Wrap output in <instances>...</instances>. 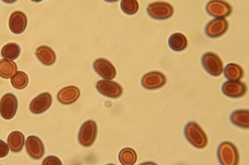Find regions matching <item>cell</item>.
Wrapping results in <instances>:
<instances>
[{"label":"cell","instance_id":"cell-1","mask_svg":"<svg viewBox=\"0 0 249 165\" xmlns=\"http://www.w3.org/2000/svg\"><path fill=\"white\" fill-rule=\"evenodd\" d=\"M184 135L191 144L198 149L205 148L208 142L206 134L196 122L191 121L184 127Z\"/></svg>","mask_w":249,"mask_h":165},{"label":"cell","instance_id":"cell-2","mask_svg":"<svg viewBox=\"0 0 249 165\" xmlns=\"http://www.w3.org/2000/svg\"><path fill=\"white\" fill-rule=\"evenodd\" d=\"M217 155L222 165H237L239 162V154L237 147L231 142L224 141L218 147Z\"/></svg>","mask_w":249,"mask_h":165},{"label":"cell","instance_id":"cell-3","mask_svg":"<svg viewBox=\"0 0 249 165\" xmlns=\"http://www.w3.org/2000/svg\"><path fill=\"white\" fill-rule=\"evenodd\" d=\"M147 12L154 19L164 20L173 15L174 9L171 3L159 1L150 3L147 8Z\"/></svg>","mask_w":249,"mask_h":165},{"label":"cell","instance_id":"cell-4","mask_svg":"<svg viewBox=\"0 0 249 165\" xmlns=\"http://www.w3.org/2000/svg\"><path fill=\"white\" fill-rule=\"evenodd\" d=\"M203 68L211 75H220L223 72V63L220 57L212 52H206L201 59Z\"/></svg>","mask_w":249,"mask_h":165},{"label":"cell","instance_id":"cell-5","mask_svg":"<svg viewBox=\"0 0 249 165\" xmlns=\"http://www.w3.org/2000/svg\"><path fill=\"white\" fill-rule=\"evenodd\" d=\"M97 133L96 122L92 120L86 121L81 126L78 134V140L84 147H89L95 140Z\"/></svg>","mask_w":249,"mask_h":165},{"label":"cell","instance_id":"cell-6","mask_svg":"<svg viewBox=\"0 0 249 165\" xmlns=\"http://www.w3.org/2000/svg\"><path fill=\"white\" fill-rule=\"evenodd\" d=\"M206 10L208 14L217 18H224L231 15L232 7L225 0H211L207 4Z\"/></svg>","mask_w":249,"mask_h":165},{"label":"cell","instance_id":"cell-7","mask_svg":"<svg viewBox=\"0 0 249 165\" xmlns=\"http://www.w3.org/2000/svg\"><path fill=\"white\" fill-rule=\"evenodd\" d=\"M18 102L15 95L11 93L4 94L0 101V114L5 120L13 118L17 112Z\"/></svg>","mask_w":249,"mask_h":165},{"label":"cell","instance_id":"cell-8","mask_svg":"<svg viewBox=\"0 0 249 165\" xmlns=\"http://www.w3.org/2000/svg\"><path fill=\"white\" fill-rule=\"evenodd\" d=\"M96 87L101 94L110 98H118L123 93V89L121 86L113 81L99 80L97 82Z\"/></svg>","mask_w":249,"mask_h":165},{"label":"cell","instance_id":"cell-9","mask_svg":"<svg viewBox=\"0 0 249 165\" xmlns=\"http://www.w3.org/2000/svg\"><path fill=\"white\" fill-rule=\"evenodd\" d=\"M229 22L224 18H216L212 19L207 24L205 31L206 34L211 38H217L225 34L229 29Z\"/></svg>","mask_w":249,"mask_h":165},{"label":"cell","instance_id":"cell-10","mask_svg":"<svg viewBox=\"0 0 249 165\" xmlns=\"http://www.w3.org/2000/svg\"><path fill=\"white\" fill-rule=\"evenodd\" d=\"M166 82L165 75L159 71H152L146 73L142 77V86L148 90H155L163 87Z\"/></svg>","mask_w":249,"mask_h":165},{"label":"cell","instance_id":"cell-11","mask_svg":"<svg viewBox=\"0 0 249 165\" xmlns=\"http://www.w3.org/2000/svg\"><path fill=\"white\" fill-rule=\"evenodd\" d=\"M222 91L228 97L239 98L246 94L247 87L244 82L239 80H228L223 84Z\"/></svg>","mask_w":249,"mask_h":165},{"label":"cell","instance_id":"cell-12","mask_svg":"<svg viewBox=\"0 0 249 165\" xmlns=\"http://www.w3.org/2000/svg\"><path fill=\"white\" fill-rule=\"evenodd\" d=\"M52 103L51 95L49 92H43L32 100L29 109L34 114H40L46 111L50 107Z\"/></svg>","mask_w":249,"mask_h":165},{"label":"cell","instance_id":"cell-13","mask_svg":"<svg viewBox=\"0 0 249 165\" xmlns=\"http://www.w3.org/2000/svg\"><path fill=\"white\" fill-rule=\"evenodd\" d=\"M94 70L103 78L107 80L113 79L116 75L114 65L107 60L99 58L93 63Z\"/></svg>","mask_w":249,"mask_h":165},{"label":"cell","instance_id":"cell-14","mask_svg":"<svg viewBox=\"0 0 249 165\" xmlns=\"http://www.w3.org/2000/svg\"><path fill=\"white\" fill-rule=\"evenodd\" d=\"M28 155L33 159H40L44 155V147L40 138L35 135L29 136L25 142Z\"/></svg>","mask_w":249,"mask_h":165},{"label":"cell","instance_id":"cell-15","mask_svg":"<svg viewBox=\"0 0 249 165\" xmlns=\"http://www.w3.org/2000/svg\"><path fill=\"white\" fill-rule=\"evenodd\" d=\"M27 19L25 14L20 11L14 12L9 19V27L10 30L15 34H20L25 30Z\"/></svg>","mask_w":249,"mask_h":165},{"label":"cell","instance_id":"cell-16","mask_svg":"<svg viewBox=\"0 0 249 165\" xmlns=\"http://www.w3.org/2000/svg\"><path fill=\"white\" fill-rule=\"evenodd\" d=\"M79 89L74 86H70L62 89L57 94V99L62 104L70 105L74 103L79 97Z\"/></svg>","mask_w":249,"mask_h":165},{"label":"cell","instance_id":"cell-17","mask_svg":"<svg viewBox=\"0 0 249 165\" xmlns=\"http://www.w3.org/2000/svg\"><path fill=\"white\" fill-rule=\"evenodd\" d=\"M36 56L40 61L46 65H51L54 63L56 56L53 50L46 45L38 47L36 52Z\"/></svg>","mask_w":249,"mask_h":165},{"label":"cell","instance_id":"cell-18","mask_svg":"<svg viewBox=\"0 0 249 165\" xmlns=\"http://www.w3.org/2000/svg\"><path fill=\"white\" fill-rule=\"evenodd\" d=\"M231 122L235 125L243 128L249 127V111L248 109H238L231 115Z\"/></svg>","mask_w":249,"mask_h":165},{"label":"cell","instance_id":"cell-19","mask_svg":"<svg viewBox=\"0 0 249 165\" xmlns=\"http://www.w3.org/2000/svg\"><path fill=\"white\" fill-rule=\"evenodd\" d=\"M169 47L175 51H181L188 46V40L183 34L176 32L170 35L168 39Z\"/></svg>","mask_w":249,"mask_h":165},{"label":"cell","instance_id":"cell-20","mask_svg":"<svg viewBox=\"0 0 249 165\" xmlns=\"http://www.w3.org/2000/svg\"><path fill=\"white\" fill-rule=\"evenodd\" d=\"M25 137L19 131H13L8 136L7 143L11 150L18 152L22 150L24 144Z\"/></svg>","mask_w":249,"mask_h":165},{"label":"cell","instance_id":"cell-21","mask_svg":"<svg viewBox=\"0 0 249 165\" xmlns=\"http://www.w3.org/2000/svg\"><path fill=\"white\" fill-rule=\"evenodd\" d=\"M225 77L229 80H239L244 76V72L242 67L238 64L230 63L224 68Z\"/></svg>","mask_w":249,"mask_h":165},{"label":"cell","instance_id":"cell-22","mask_svg":"<svg viewBox=\"0 0 249 165\" xmlns=\"http://www.w3.org/2000/svg\"><path fill=\"white\" fill-rule=\"evenodd\" d=\"M17 70L15 62L5 59L0 60V76L8 79L12 77Z\"/></svg>","mask_w":249,"mask_h":165},{"label":"cell","instance_id":"cell-23","mask_svg":"<svg viewBox=\"0 0 249 165\" xmlns=\"http://www.w3.org/2000/svg\"><path fill=\"white\" fill-rule=\"evenodd\" d=\"M119 159L123 165H133L137 161V155L133 149L125 148L120 151Z\"/></svg>","mask_w":249,"mask_h":165},{"label":"cell","instance_id":"cell-24","mask_svg":"<svg viewBox=\"0 0 249 165\" xmlns=\"http://www.w3.org/2000/svg\"><path fill=\"white\" fill-rule=\"evenodd\" d=\"M20 53V48L15 43H9L4 45L1 49V56L7 59H16Z\"/></svg>","mask_w":249,"mask_h":165},{"label":"cell","instance_id":"cell-25","mask_svg":"<svg viewBox=\"0 0 249 165\" xmlns=\"http://www.w3.org/2000/svg\"><path fill=\"white\" fill-rule=\"evenodd\" d=\"M28 77L22 71H17L11 78V83L13 87L18 90L25 88L28 84Z\"/></svg>","mask_w":249,"mask_h":165},{"label":"cell","instance_id":"cell-26","mask_svg":"<svg viewBox=\"0 0 249 165\" xmlns=\"http://www.w3.org/2000/svg\"><path fill=\"white\" fill-rule=\"evenodd\" d=\"M120 5L122 11L129 15L136 14L139 8L137 0H122Z\"/></svg>","mask_w":249,"mask_h":165},{"label":"cell","instance_id":"cell-27","mask_svg":"<svg viewBox=\"0 0 249 165\" xmlns=\"http://www.w3.org/2000/svg\"><path fill=\"white\" fill-rule=\"evenodd\" d=\"M62 164L60 159L54 156H49L46 157L42 162L43 165H61Z\"/></svg>","mask_w":249,"mask_h":165},{"label":"cell","instance_id":"cell-28","mask_svg":"<svg viewBox=\"0 0 249 165\" xmlns=\"http://www.w3.org/2000/svg\"><path fill=\"white\" fill-rule=\"evenodd\" d=\"M9 152V147L7 144L0 139V158L5 157Z\"/></svg>","mask_w":249,"mask_h":165},{"label":"cell","instance_id":"cell-29","mask_svg":"<svg viewBox=\"0 0 249 165\" xmlns=\"http://www.w3.org/2000/svg\"><path fill=\"white\" fill-rule=\"evenodd\" d=\"M5 3H13L15 2L17 0H2Z\"/></svg>","mask_w":249,"mask_h":165},{"label":"cell","instance_id":"cell-30","mask_svg":"<svg viewBox=\"0 0 249 165\" xmlns=\"http://www.w3.org/2000/svg\"><path fill=\"white\" fill-rule=\"evenodd\" d=\"M104 0L106 1H107V2H115V1H118L119 0Z\"/></svg>","mask_w":249,"mask_h":165},{"label":"cell","instance_id":"cell-31","mask_svg":"<svg viewBox=\"0 0 249 165\" xmlns=\"http://www.w3.org/2000/svg\"><path fill=\"white\" fill-rule=\"evenodd\" d=\"M31 0L34 2H38L42 1V0Z\"/></svg>","mask_w":249,"mask_h":165}]
</instances>
